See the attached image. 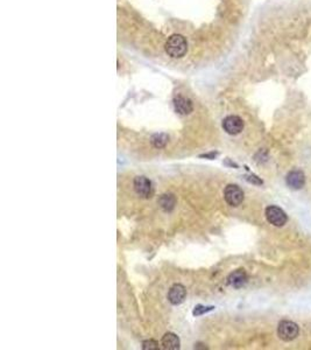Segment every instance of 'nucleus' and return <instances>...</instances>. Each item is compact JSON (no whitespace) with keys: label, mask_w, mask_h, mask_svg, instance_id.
Returning a JSON list of instances; mask_svg holds the SVG:
<instances>
[{"label":"nucleus","mask_w":311,"mask_h":350,"mask_svg":"<svg viewBox=\"0 0 311 350\" xmlns=\"http://www.w3.org/2000/svg\"><path fill=\"white\" fill-rule=\"evenodd\" d=\"M300 328L296 323L293 321H288V320H284V321H281L278 323L277 327V335L282 341L284 342H290L293 341L299 336Z\"/></svg>","instance_id":"obj_2"},{"label":"nucleus","mask_w":311,"mask_h":350,"mask_svg":"<svg viewBox=\"0 0 311 350\" xmlns=\"http://www.w3.org/2000/svg\"><path fill=\"white\" fill-rule=\"evenodd\" d=\"M229 284L234 289H240L246 284L247 281V276L244 270H236L234 272H232L228 278Z\"/></svg>","instance_id":"obj_10"},{"label":"nucleus","mask_w":311,"mask_h":350,"mask_svg":"<svg viewBox=\"0 0 311 350\" xmlns=\"http://www.w3.org/2000/svg\"><path fill=\"white\" fill-rule=\"evenodd\" d=\"M188 50V44L182 35L174 34L168 39L166 44V51L174 58L183 57Z\"/></svg>","instance_id":"obj_1"},{"label":"nucleus","mask_w":311,"mask_h":350,"mask_svg":"<svg viewBox=\"0 0 311 350\" xmlns=\"http://www.w3.org/2000/svg\"><path fill=\"white\" fill-rule=\"evenodd\" d=\"M265 215L267 221L270 222L271 224L275 225V227H283L288 221L286 212L281 208L276 207V205H270V207L266 208Z\"/></svg>","instance_id":"obj_3"},{"label":"nucleus","mask_w":311,"mask_h":350,"mask_svg":"<svg viewBox=\"0 0 311 350\" xmlns=\"http://www.w3.org/2000/svg\"><path fill=\"white\" fill-rule=\"evenodd\" d=\"M161 343L164 349H168V350L180 349V339L179 336L175 335L174 333H167V334H164L163 338H162Z\"/></svg>","instance_id":"obj_11"},{"label":"nucleus","mask_w":311,"mask_h":350,"mask_svg":"<svg viewBox=\"0 0 311 350\" xmlns=\"http://www.w3.org/2000/svg\"><path fill=\"white\" fill-rule=\"evenodd\" d=\"M246 179H247L249 182L257 183V185H262V181H261V180L257 179V176H247V178H246Z\"/></svg>","instance_id":"obj_17"},{"label":"nucleus","mask_w":311,"mask_h":350,"mask_svg":"<svg viewBox=\"0 0 311 350\" xmlns=\"http://www.w3.org/2000/svg\"><path fill=\"white\" fill-rule=\"evenodd\" d=\"M213 309H215V307H213V306L198 305V306L195 307V309H194L193 314L195 316H199V315H202V314H205L207 312H211V310H213Z\"/></svg>","instance_id":"obj_14"},{"label":"nucleus","mask_w":311,"mask_h":350,"mask_svg":"<svg viewBox=\"0 0 311 350\" xmlns=\"http://www.w3.org/2000/svg\"><path fill=\"white\" fill-rule=\"evenodd\" d=\"M225 201L232 207H238L244 201V192L236 185H229L224 191Z\"/></svg>","instance_id":"obj_4"},{"label":"nucleus","mask_w":311,"mask_h":350,"mask_svg":"<svg viewBox=\"0 0 311 350\" xmlns=\"http://www.w3.org/2000/svg\"><path fill=\"white\" fill-rule=\"evenodd\" d=\"M218 155V153L217 152H211V153H206V154H202L199 155V158H205V159H215L216 156Z\"/></svg>","instance_id":"obj_16"},{"label":"nucleus","mask_w":311,"mask_h":350,"mask_svg":"<svg viewBox=\"0 0 311 350\" xmlns=\"http://www.w3.org/2000/svg\"><path fill=\"white\" fill-rule=\"evenodd\" d=\"M286 182L288 187L297 191V189L303 188L304 185H306V175H304V173L302 171L295 169V171H291L288 173Z\"/></svg>","instance_id":"obj_6"},{"label":"nucleus","mask_w":311,"mask_h":350,"mask_svg":"<svg viewBox=\"0 0 311 350\" xmlns=\"http://www.w3.org/2000/svg\"><path fill=\"white\" fill-rule=\"evenodd\" d=\"M186 296L187 292L184 286L181 285V284H175L169 290V293H168V300H169L170 303H173V305H180V303L184 301Z\"/></svg>","instance_id":"obj_8"},{"label":"nucleus","mask_w":311,"mask_h":350,"mask_svg":"<svg viewBox=\"0 0 311 350\" xmlns=\"http://www.w3.org/2000/svg\"><path fill=\"white\" fill-rule=\"evenodd\" d=\"M223 127L229 135L235 136L239 135L241 132L242 129H244V122L240 117L238 116H228L226 118L223 120Z\"/></svg>","instance_id":"obj_5"},{"label":"nucleus","mask_w":311,"mask_h":350,"mask_svg":"<svg viewBox=\"0 0 311 350\" xmlns=\"http://www.w3.org/2000/svg\"><path fill=\"white\" fill-rule=\"evenodd\" d=\"M158 204L164 211H171L176 204V199L173 194H163L158 199Z\"/></svg>","instance_id":"obj_12"},{"label":"nucleus","mask_w":311,"mask_h":350,"mask_svg":"<svg viewBox=\"0 0 311 350\" xmlns=\"http://www.w3.org/2000/svg\"><path fill=\"white\" fill-rule=\"evenodd\" d=\"M168 140H169V137H168L166 133H156V135L152 137L151 142H152V145L154 147H156V149H162V147L167 145Z\"/></svg>","instance_id":"obj_13"},{"label":"nucleus","mask_w":311,"mask_h":350,"mask_svg":"<svg viewBox=\"0 0 311 350\" xmlns=\"http://www.w3.org/2000/svg\"><path fill=\"white\" fill-rule=\"evenodd\" d=\"M142 349L144 350H156L158 349V343L154 340H147L142 343Z\"/></svg>","instance_id":"obj_15"},{"label":"nucleus","mask_w":311,"mask_h":350,"mask_svg":"<svg viewBox=\"0 0 311 350\" xmlns=\"http://www.w3.org/2000/svg\"><path fill=\"white\" fill-rule=\"evenodd\" d=\"M175 111L180 114H189L193 111V103L186 97L179 96L174 100Z\"/></svg>","instance_id":"obj_9"},{"label":"nucleus","mask_w":311,"mask_h":350,"mask_svg":"<svg viewBox=\"0 0 311 350\" xmlns=\"http://www.w3.org/2000/svg\"><path fill=\"white\" fill-rule=\"evenodd\" d=\"M134 191L141 198H148L152 193V182L146 176H137L134 179Z\"/></svg>","instance_id":"obj_7"}]
</instances>
